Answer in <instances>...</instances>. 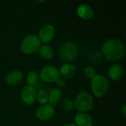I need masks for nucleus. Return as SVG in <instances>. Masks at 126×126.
Masks as SVG:
<instances>
[{"mask_svg": "<svg viewBox=\"0 0 126 126\" xmlns=\"http://www.w3.org/2000/svg\"><path fill=\"white\" fill-rule=\"evenodd\" d=\"M126 47L123 41L117 38L106 40L102 46V52L106 59L110 61L120 60L125 54Z\"/></svg>", "mask_w": 126, "mask_h": 126, "instance_id": "nucleus-1", "label": "nucleus"}, {"mask_svg": "<svg viewBox=\"0 0 126 126\" xmlns=\"http://www.w3.org/2000/svg\"><path fill=\"white\" fill-rule=\"evenodd\" d=\"M78 45L76 42L69 41L61 44L58 50L61 61L63 62H71L75 60L78 55Z\"/></svg>", "mask_w": 126, "mask_h": 126, "instance_id": "nucleus-2", "label": "nucleus"}, {"mask_svg": "<svg viewBox=\"0 0 126 126\" xmlns=\"http://www.w3.org/2000/svg\"><path fill=\"white\" fill-rule=\"evenodd\" d=\"M91 86L92 92L97 97H102L107 92L109 87V82L106 77L102 75H97L92 79Z\"/></svg>", "mask_w": 126, "mask_h": 126, "instance_id": "nucleus-3", "label": "nucleus"}, {"mask_svg": "<svg viewBox=\"0 0 126 126\" xmlns=\"http://www.w3.org/2000/svg\"><path fill=\"white\" fill-rule=\"evenodd\" d=\"M93 104V97L91 94L86 91H82L78 94L74 106L78 111L85 113L92 109Z\"/></svg>", "mask_w": 126, "mask_h": 126, "instance_id": "nucleus-4", "label": "nucleus"}, {"mask_svg": "<svg viewBox=\"0 0 126 126\" xmlns=\"http://www.w3.org/2000/svg\"><path fill=\"white\" fill-rule=\"evenodd\" d=\"M41 42L36 35L30 34L26 35L20 44V49L25 54H32L38 51Z\"/></svg>", "mask_w": 126, "mask_h": 126, "instance_id": "nucleus-5", "label": "nucleus"}, {"mask_svg": "<svg viewBox=\"0 0 126 126\" xmlns=\"http://www.w3.org/2000/svg\"><path fill=\"white\" fill-rule=\"evenodd\" d=\"M39 78L46 83H54L59 78V70L53 66H46L43 67L38 75Z\"/></svg>", "mask_w": 126, "mask_h": 126, "instance_id": "nucleus-6", "label": "nucleus"}, {"mask_svg": "<svg viewBox=\"0 0 126 126\" xmlns=\"http://www.w3.org/2000/svg\"><path fill=\"white\" fill-rule=\"evenodd\" d=\"M54 114L55 108L50 104L47 103L40 106L35 111V115L37 118L42 121L49 120L53 117Z\"/></svg>", "mask_w": 126, "mask_h": 126, "instance_id": "nucleus-7", "label": "nucleus"}, {"mask_svg": "<svg viewBox=\"0 0 126 126\" xmlns=\"http://www.w3.org/2000/svg\"><path fill=\"white\" fill-rule=\"evenodd\" d=\"M55 35V29L52 24H47L42 27L38 32V38L41 42L48 43L53 40Z\"/></svg>", "mask_w": 126, "mask_h": 126, "instance_id": "nucleus-8", "label": "nucleus"}, {"mask_svg": "<svg viewBox=\"0 0 126 126\" xmlns=\"http://www.w3.org/2000/svg\"><path fill=\"white\" fill-rule=\"evenodd\" d=\"M37 97V91L35 87L30 86H25L21 92V100L27 105L33 103Z\"/></svg>", "mask_w": 126, "mask_h": 126, "instance_id": "nucleus-9", "label": "nucleus"}, {"mask_svg": "<svg viewBox=\"0 0 126 126\" xmlns=\"http://www.w3.org/2000/svg\"><path fill=\"white\" fill-rule=\"evenodd\" d=\"M77 14L78 16L84 20L91 19L94 16V10L91 6L86 4H80L77 8Z\"/></svg>", "mask_w": 126, "mask_h": 126, "instance_id": "nucleus-10", "label": "nucleus"}, {"mask_svg": "<svg viewBox=\"0 0 126 126\" xmlns=\"http://www.w3.org/2000/svg\"><path fill=\"white\" fill-rule=\"evenodd\" d=\"M23 79V74L20 70H13L10 72L6 78V83L9 85H17Z\"/></svg>", "mask_w": 126, "mask_h": 126, "instance_id": "nucleus-11", "label": "nucleus"}, {"mask_svg": "<svg viewBox=\"0 0 126 126\" xmlns=\"http://www.w3.org/2000/svg\"><path fill=\"white\" fill-rule=\"evenodd\" d=\"M76 126H92L93 120L92 117L86 114L80 112L75 115V117Z\"/></svg>", "mask_w": 126, "mask_h": 126, "instance_id": "nucleus-12", "label": "nucleus"}, {"mask_svg": "<svg viewBox=\"0 0 126 126\" xmlns=\"http://www.w3.org/2000/svg\"><path fill=\"white\" fill-rule=\"evenodd\" d=\"M108 75L112 80H119L123 75V68L120 64H113L109 69Z\"/></svg>", "mask_w": 126, "mask_h": 126, "instance_id": "nucleus-13", "label": "nucleus"}, {"mask_svg": "<svg viewBox=\"0 0 126 126\" xmlns=\"http://www.w3.org/2000/svg\"><path fill=\"white\" fill-rule=\"evenodd\" d=\"M76 69L75 66L72 64V63H65L63 64L60 70H59V74L60 75H61V77H63V78H72L75 73Z\"/></svg>", "mask_w": 126, "mask_h": 126, "instance_id": "nucleus-14", "label": "nucleus"}, {"mask_svg": "<svg viewBox=\"0 0 126 126\" xmlns=\"http://www.w3.org/2000/svg\"><path fill=\"white\" fill-rule=\"evenodd\" d=\"M62 97V92L60 89H52L50 90L49 94H48V101L51 106L58 104Z\"/></svg>", "mask_w": 126, "mask_h": 126, "instance_id": "nucleus-15", "label": "nucleus"}, {"mask_svg": "<svg viewBox=\"0 0 126 126\" xmlns=\"http://www.w3.org/2000/svg\"><path fill=\"white\" fill-rule=\"evenodd\" d=\"M39 54L41 58L46 60H50L54 56V50L52 47L49 45H43L38 49Z\"/></svg>", "mask_w": 126, "mask_h": 126, "instance_id": "nucleus-16", "label": "nucleus"}, {"mask_svg": "<svg viewBox=\"0 0 126 126\" xmlns=\"http://www.w3.org/2000/svg\"><path fill=\"white\" fill-rule=\"evenodd\" d=\"M38 78H39L38 74L35 71H34V70L30 71L28 73L27 78V82L28 83V86L34 87V86H35L38 83Z\"/></svg>", "mask_w": 126, "mask_h": 126, "instance_id": "nucleus-17", "label": "nucleus"}, {"mask_svg": "<svg viewBox=\"0 0 126 126\" xmlns=\"http://www.w3.org/2000/svg\"><path fill=\"white\" fill-rule=\"evenodd\" d=\"M61 109L66 111V112H71L74 110L75 109V106L73 102L69 100V99H65L62 101L61 103Z\"/></svg>", "mask_w": 126, "mask_h": 126, "instance_id": "nucleus-18", "label": "nucleus"}, {"mask_svg": "<svg viewBox=\"0 0 126 126\" xmlns=\"http://www.w3.org/2000/svg\"><path fill=\"white\" fill-rule=\"evenodd\" d=\"M36 98L38 99V103H41V105L46 104L48 102V94L44 89L39 90L37 93V97Z\"/></svg>", "mask_w": 126, "mask_h": 126, "instance_id": "nucleus-19", "label": "nucleus"}, {"mask_svg": "<svg viewBox=\"0 0 126 126\" xmlns=\"http://www.w3.org/2000/svg\"><path fill=\"white\" fill-rule=\"evenodd\" d=\"M84 75L87 78L93 79L97 75V73L95 69L92 66H86L84 69Z\"/></svg>", "mask_w": 126, "mask_h": 126, "instance_id": "nucleus-20", "label": "nucleus"}, {"mask_svg": "<svg viewBox=\"0 0 126 126\" xmlns=\"http://www.w3.org/2000/svg\"><path fill=\"white\" fill-rule=\"evenodd\" d=\"M55 84H56V86H57L58 88L61 89V88L64 87V86H65V81H64L63 79H61V78H59L55 81Z\"/></svg>", "mask_w": 126, "mask_h": 126, "instance_id": "nucleus-21", "label": "nucleus"}, {"mask_svg": "<svg viewBox=\"0 0 126 126\" xmlns=\"http://www.w3.org/2000/svg\"><path fill=\"white\" fill-rule=\"evenodd\" d=\"M121 112H122V114H123V115L124 116V117H126V106L124 105L123 106V108L121 109Z\"/></svg>", "mask_w": 126, "mask_h": 126, "instance_id": "nucleus-22", "label": "nucleus"}, {"mask_svg": "<svg viewBox=\"0 0 126 126\" xmlns=\"http://www.w3.org/2000/svg\"><path fill=\"white\" fill-rule=\"evenodd\" d=\"M76 126V125L73 124V123H67V124H65L64 126Z\"/></svg>", "mask_w": 126, "mask_h": 126, "instance_id": "nucleus-23", "label": "nucleus"}]
</instances>
